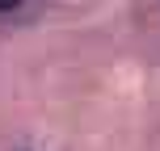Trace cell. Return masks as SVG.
I'll return each instance as SVG.
<instances>
[{"label": "cell", "mask_w": 160, "mask_h": 151, "mask_svg": "<svg viewBox=\"0 0 160 151\" xmlns=\"http://www.w3.org/2000/svg\"><path fill=\"white\" fill-rule=\"evenodd\" d=\"M17 4H25V0H0V13H8V8H17Z\"/></svg>", "instance_id": "cell-1"}]
</instances>
